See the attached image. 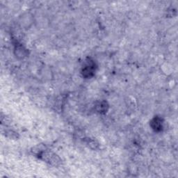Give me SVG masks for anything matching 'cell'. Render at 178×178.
<instances>
[{"mask_svg": "<svg viewBox=\"0 0 178 178\" xmlns=\"http://www.w3.org/2000/svg\"><path fill=\"white\" fill-rule=\"evenodd\" d=\"M151 126L155 131H160L162 129V120L159 118H155L151 121Z\"/></svg>", "mask_w": 178, "mask_h": 178, "instance_id": "1", "label": "cell"}]
</instances>
